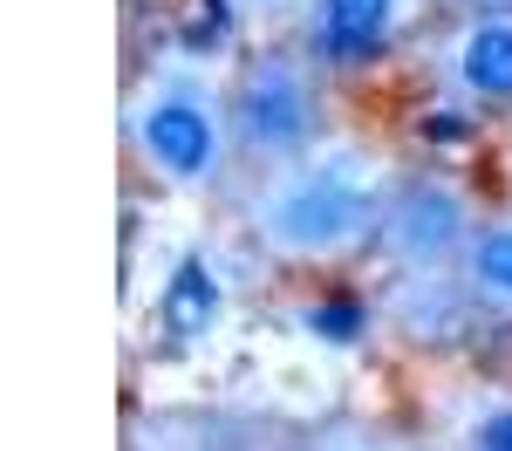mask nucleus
<instances>
[{
	"label": "nucleus",
	"mask_w": 512,
	"mask_h": 451,
	"mask_svg": "<svg viewBox=\"0 0 512 451\" xmlns=\"http://www.w3.org/2000/svg\"><path fill=\"white\" fill-rule=\"evenodd\" d=\"M396 185H403V164L383 144L328 130L315 151L253 178L246 240L287 274H342L362 253H376Z\"/></svg>",
	"instance_id": "f257e3e1"
},
{
	"label": "nucleus",
	"mask_w": 512,
	"mask_h": 451,
	"mask_svg": "<svg viewBox=\"0 0 512 451\" xmlns=\"http://www.w3.org/2000/svg\"><path fill=\"white\" fill-rule=\"evenodd\" d=\"M123 158L171 199H219L239 171L233 82L205 55H151L123 89Z\"/></svg>",
	"instance_id": "f03ea898"
},
{
	"label": "nucleus",
	"mask_w": 512,
	"mask_h": 451,
	"mask_svg": "<svg viewBox=\"0 0 512 451\" xmlns=\"http://www.w3.org/2000/svg\"><path fill=\"white\" fill-rule=\"evenodd\" d=\"M233 137L239 164L260 178L274 164H294L328 137V76L294 35H260L239 48L233 76Z\"/></svg>",
	"instance_id": "7ed1b4c3"
},
{
	"label": "nucleus",
	"mask_w": 512,
	"mask_h": 451,
	"mask_svg": "<svg viewBox=\"0 0 512 451\" xmlns=\"http://www.w3.org/2000/svg\"><path fill=\"white\" fill-rule=\"evenodd\" d=\"M478 199L451 178V171H403L383 219L376 260L390 267L403 287H431V294H458V260L478 233Z\"/></svg>",
	"instance_id": "20e7f679"
},
{
	"label": "nucleus",
	"mask_w": 512,
	"mask_h": 451,
	"mask_svg": "<svg viewBox=\"0 0 512 451\" xmlns=\"http://www.w3.org/2000/svg\"><path fill=\"white\" fill-rule=\"evenodd\" d=\"M437 0H301L294 41L321 62V76H369L431 21Z\"/></svg>",
	"instance_id": "39448f33"
},
{
	"label": "nucleus",
	"mask_w": 512,
	"mask_h": 451,
	"mask_svg": "<svg viewBox=\"0 0 512 451\" xmlns=\"http://www.w3.org/2000/svg\"><path fill=\"white\" fill-rule=\"evenodd\" d=\"M431 82L465 117H512V7L451 14L431 41Z\"/></svg>",
	"instance_id": "423d86ee"
},
{
	"label": "nucleus",
	"mask_w": 512,
	"mask_h": 451,
	"mask_svg": "<svg viewBox=\"0 0 512 451\" xmlns=\"http://www.w3.org/2000/svg\"><path fill=\"white\" fill-rule=\"evenodd\" d=\"M226 301H233V281H226L219 253L205 240H192L171 260V274H164V287H158L164 349H205V342L219 335V322H226Z\"/></svg>",
	"instance_id": "0eeeda50"
},
{
	"label": "nucleus",
	"mask_w": 512,
	"mask_h": 451,
	"mask_svg": "<svg viewBox=\"0 0 512 451\" xmlns=\"http://www.w3.org/2000/svg\"><path fill=\"white\" fill-rule=\"evenodd\" d=\"M458 308L465 322L512 328V212H485L458 260Z\"/></svg>",
	"instance_id": "6e6552de"
},
{
	"label": "nucleus",
	"mask_w": 512,
	"mask_h": 451,
	"mask_svg": "<svg viewBox=\"0 0 512 451\" xmlns=\"http://www.w3.org/2000/svg\"><path fill=\"white\" fill-rule=\"evenodd\" d=\"M451 451H512V390H472L444 417Z\"/></svg>",
	"instance_id": "1a4fd4ad"
},
{
	"label": "nucleus",
	"mask_w": 512,
	"mask_h": 451,
	"mask_svg": "<svg viewBox=\"0 0 512 451\" xmlns=\"http://www.w3.org/2000/svg\"><path fill=\"white\" fill-rule=\"evenodd\" d=\"M219 14L233 28H274V21H294L301 0H219Z\"/></svg>",
	"instance_id": "9d476101"
},
{
	"label": "nucleus",
	"mask_w": 512,
	"mask_h": 451,
	"mask_svg": "<svg viewBox=\"0 0 512 451\" xmlns=\"http://www.w3.org/2000/svg\"><path fill=\"white\" fill-rule=\"evenodd\" d=\"M437 7H451V14H478V7H512V0H437Z\"/></svg>",
	"instance_id": "9b49d317"
},
{
	"label": "nucleus",
	"mask_w": 512,
	"mask_h": 451,
	"mask_svg": "<svg viewBox=\"0 0 512 451\" xmlns=\"http://www.w3.org/2000/svg\"><path fill=\"white\" fill-rule=\"evenodd\" d=\"M349 451H417V445H396V438H362V445H349Z\"/></svg>",
	"instance_id": "f8f14e48"
}]
</instances>
